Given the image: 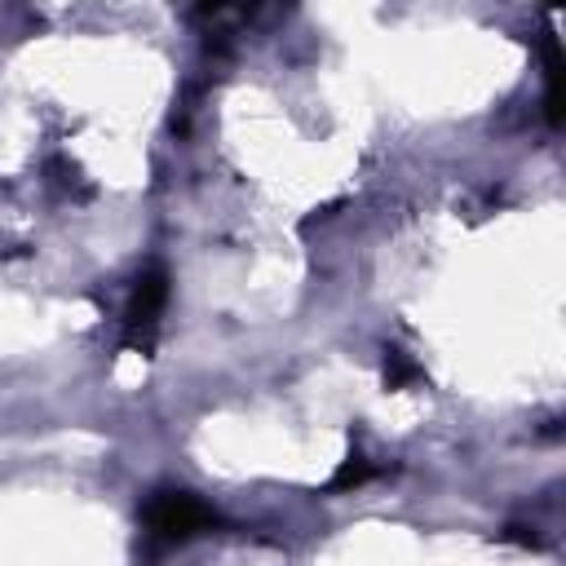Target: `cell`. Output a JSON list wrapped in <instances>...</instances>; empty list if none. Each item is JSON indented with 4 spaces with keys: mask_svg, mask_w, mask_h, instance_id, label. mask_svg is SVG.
<instances>
[{
    "mask_svg": "<svg viewBox=\"0 0 566 566\" xmlns=\"http://www.w3.org/2000/svg\"><path fill=\"white\" fill-rule=\"evenodd\" d=\"M376 473H380V469H376L367 455H358V451H354V455H349V460H345V464L332 473L327 491H349V486H363V482H371Z\"/></svg>",
    "mask_w": 566,
    "mask_h": 566,
    "instance_id": "4",
    "label": "cell"
},
{
    "mask_svg": "<svg viewBox=\"0 0 566 566\" xmlns=\"http://www.w3.org/2000/svg\"><path fill=\"white\" fill-rule=\"evenodd\" d=\"M142 526H146L150 544H181V539L212 531L217 513L190 491H155L142 509Z\"/></svg>",
    "mask_w": 566,
    "mask_h": 566,
    "instance_id": "1",
    "label": "cell"
},
{
    "mask_svg": "<svg viewBox=\"0 0 566 566\" xmlns=\"http://www.w3.org/2000/svg\"><path fill=\"white\" fill-rule=\"evenodd\" d=\"M416 376H420V367H416L402 349H389V354H385V385H389V389H402V385H411Z\"/></svg>",
    "mask_w": 566,
    "mask_h": 566,
    "instance_id": "5",
    "label": "cell"
},
{
    "mask_svg": "<svg viewBox=\"0 0 566 566\" xmlns=\"http://www.w3.org/2000/svg\"><path fill=\"white\" fill-rule=\"evenodd\" d=\"M164 305H168V274L159 265H150V270L137 274L133 292H128V305H124V345L128 349L150 354Z\"/></svg>",
    "mask_w": 566,
    "mask_h": 566,
    "instance_id": "2",
    "label": "cell"
},
{
    "mask_svg": "<svg viewBox=\"0 0 566 566\" xmlns=\"http://www.w3.org/2000/svg\"><path fill=\"white\" fill-rule=\"evenodd\" d=\"M544 66H548V124H562V49L553 35L544 40Z\"/></svg>",
    "mask_w": 566,
    "mask_h": 566,
    "instance_id": "3",
    "label": "cell"
},
{
    "mask_svg": "<svg viewBox=\"0 0 566 566\" xmlns=\"http://www.w3.org/2000/svg\"><path fill=\"white\" fill-rule=\"evenodd\" d=\"M504 539H513V544H535V535H526V526H504Z\"/></svg>",
    "mask_w": 566,
    "mask_h": 566,
    "instance_id": "6",
    "label": "cell"
}]
</instances>
